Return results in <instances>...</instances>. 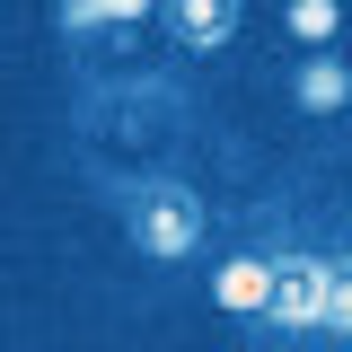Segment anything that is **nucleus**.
I'll use <instances>...</instances> for the list:
<instances>
[{
  "label": "nucleus",
  "instance_id": "obj_1",
  "mask_svg": "<svg viewBox=\"0 0 352 352\" xmlns=\"http://www.w3.org/2000/svg\"><path fill=\"white\" fill-rule=\"evenodd\" d=\"M115 203H124V238L150 264H185L194 247H203V194H194L185 176H141V185H124Z\"/></svg>",
  "mask_w": 352,
  "mask_h": 352
},
{
  "label": "nucleus",
  "instance_id": "obj_2",
  "mask_svg": "<svg viewBox=\"0 0 352 352\" xmlns=\"http://www.w3.org/2000/svg\"><path fill=\"white\" fill-rule=\"evenodd\" d=\"M326 264L317 247H291L273 256V308H264V335H317L326 326Z\"/></svg>",
  "mask_w": 352,
  "mask_h": 352
},
{
  "label": "nucleus",
  "instance_id": "obj_3",
  "mask_svg": "<svg viewBox=\"0 0 352 352\" xmlns=\"http://www.w3.org/2000/svg\"><path fill=\"white\" fill-rule=\"evenodd\" d=\"M212 300H220V317H238V326H264V308H273V256H256V247L220 256Z\"/></svg>",
  "mask_w": 352,
  "mask_h": 352
},
{
  "label": "nucleus",
  "instance_id": "obj_4",
  "mask_svg": "<svg viewBox=\"0 0 352 352\" xmlns=\"http://www.w3.org/2000/svg\"><path fill=\"white\" fill-rule=\"evenodd\" d=\"M238 18H247V0H168V36L185 53H220L238 36Z\"/></svg>",
  "mask_w": 352,
  "mask_h": 352
},
{
  "label": "nucleus",
  "instance_id": "obj_5",
  "mask_svg": "<svg viewBox=\"0 0 352 352\" xmlns=\"http://www.w3.org/2000/svg\"><path fill=\"white\" fill-rule=\"evenodd\" d=\"M291 106H300V115H344V106H352V62H344V53H300Z\"/></svg>",
  "mask_w": 352,
  "mask_h": 352
},
{
  "label": "nucleus",
  "instance_id": "obj_6",
  "mask_svg": "<svg viewBox=\"0 0 352 352\" xmlns=\"http://www.w3.org/2000/svg\"><path fill=\"white\" fill-rule=\"evenodd\" d=\"M282 27L300 36V53H335V27H344V0H282Z\"/></svg>",
  "mask_w": 352,
  "mask_h": 352
},
{
  "label": "nucleus",
  "instance_id": "obj_7",
  "mask_svg": "<svg viewBox=\"0 0 352 352\" xmlns=\"http://www.w3.org/2000/svg\"><path fill=\"white\" fill-rule=\"evenodd\" d=\"M317 335H335V344H352V247L335 264H326V326Z\"/></svg>",
  "mask_w": 352,
  "mask_h": 352
},
{
  "label": "nucleus",
  "instance_id": "obj_8",
  "mask_svg": "<svg viewBox=\"0 0 352 352\" xmlns=\"http://www.w3.org/2000/svg\"><path fill=\"white\" fill-rule=\"evenodd\" d=\"M53 27L62 36H97L106 27V0H53Z\"/></svg>",
  "mask_w": 352,
  "mask_h": 352
},
{
  "label": "nucleus",
  "instance_id": "obj_9",
  "mask_svg": "<svg viewBox=\"0 0 352 352\" xmlns=\"http://www.w3.org/2000/svg\"><path fill=\"white\" fill-rule=\"evenodd\" d=\"M141 18H168V0H106V27H141Z\"/></svg>",
  "mask_w": 352,
  "mask_h": 352
}]
</instances>
